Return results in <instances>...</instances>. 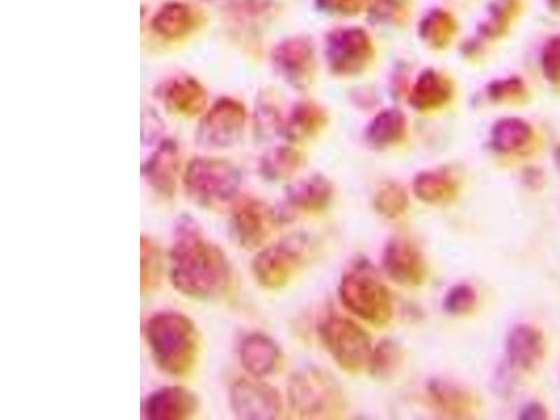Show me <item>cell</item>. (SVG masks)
Instances as JSON below:
<instances>
[{
    "mask_svg": "<svg viewBox=\"0 0 560 420\" xmlns=\"http://www.w3.org/2000/svg\"><path fill=\"white\" fill-rule=\"evenodd\" d=\"M170 279L179 293L194 300L217 299L232 282L226 254L188 214H183L175 223Z\"/></svg>",
    "mask_w": 560,
    "mask_h": 420,
    "instance_id": "6da1fadb",
    "label": "cell"
},
{
    "mask_svg": "<svg viewBox=\"0 0 560 420\" xmlns=\"http://www.w3.org/2000/svg\"><path fill=\"white\" fill-rule=\"evenodd\" d=\"M144 335L154 362L162 372L184 377L197 366L201 352V335L187 315L163 312L152 315Z\"/></svg>",
    "mask_w": 560,
    "mask_h": 420,
    "instance_id": "7a4b0ae2",
    "label": "cell"
},
{
    "mask_svg": "<svg viewBox=\"0 0 560 420\" xmlns=\"http://www.w3.org/2000/svg\"><path fill=\"white\" fill-rule=\"evenodd\" d=\"M339 299L349 313L376 327H384L393 319L392 293L368 259H359L345 272Z\"/></svg>",
    "mask_w": 560,
    "mask_h": 420,
    "instance_id": "3957f363",
    "label": "cell"
},
{
    "mask_svg": "<svg viewBox=\"0 0 560 420\" xmlns=\"http://www.w3.org/2000/svg\"><path fill=\"white\" fill-rule=\"evenodd\" d=\"M242 183L240 168L223 159H194L183 174L185 194L202 208L233 202Z\"/></svg>",
    "mask_w": 560,
    "mask_h": 420,
    "instance_id": "277c9868",
    "label": "cell"
},
{
    "mask_svg": "<svg viewBox=\"0 0 560 420\" xmlns=\"http://www.w3.org/2000/svg\"><path fill=\"white\" fill-rule=\"evenodd\" d=\"M288 397L292 411L303 419L337 418L345 409L341 385L322 369H304L294 374Z\"/></svg>",
    "mask_w": 560,
    "mask_h": 420,
    "instance_id": "5b68a950",
    "label": "cell"
},
{
    "mask_svg": "<svg viewBox=\"0 0 560 420\" xmlns=\"http://www.w3.org/2000/svg\"><path fill=\"white\" fill-rule=\"evenodd\" d=\"M319 339L335 363L347 373L368 368L372 357V338L358 323L342 315H329L318 327Z\"/></svg>",
    "mask_w": 560,
    "mask_h": 420,
    "instance_id": "8992f818",
    "label": "cell"
},
{
    "mask_svg": "<svg viewBox=\"0 0 560 420\" xmlns=\"http://www.w3.org/2000/svg\"><path fill=\"white\" fill-rule=\"evenodd\" d=\"M310 252L312 244L306 234H290L258 253L253 262L254 277L265 289H283L306 262Z\"/></svg>",
    "mask_w": 560,
    "mask_h": 420,
    "instance_id": "52a82bcc",
    "label": "cell"
},
{
    "mask_svg": "<svg viewBox=\"0 0 560 420\" xmlns=\"http://www.w3.org/2000/svg\"><path fill=\"white\" fill-rule=\"evenodd\" d=\"M325 58L329 70L337 77H358L373 62L372 38L366 30L359 27L335 30L327 35Z\"/></svg>",
    "mask_w": 560,
    "mask_h": 420,
    "instance_id": "ba28073f",
    "label": "cell"
},
{
    "mask_svg": "<svg viewBox=\"0 0 560 420\" xmlns=\"http://www.w3.org/2000/svg\"><path fill=\"white\" fill-rule=\"evenodd\" d=\"M247 113L237 100L220 98L209 109L197 129V143L203 149L233 148L243 138Z\"/></svg>",
    "mask_w": 560,
    "mask_h": 420,
    "instance_id": "9c48e42d",
    "label": "cell"
},
{
    "mask_svg": "<svg viewBox=\"0 0 560 420\" xmlns=\"http://www.w3.org/2000/svg\"><path fill=\"white\" fill-rule=\"evenodd\" d=\"M282 222V217L268 203L255 198L240 199L230 218V234L240 248L257 249Z\"/></svg>",
    "mask_w": 560,
    "mask_h": 420,
    "instance_id": "30bf717a",
    "label": "cell"
},
{
    "mask_svg": "<svg viewBox=\"0 0 560 420\" xmlns=\"http://www.w3.org/2000/svg\"><path fill=\"white\" fill-rule=\"evenodd\" d=\"M234 417L243 420H272L282 413V398L271 385L238 378L229 392Z\"/></svg>",
    "mask_w": 560,
    "mask_h": 420,
    "instance_id": "8fae6325",
    "label": "cell"
},
{
    "mask_svg": "<svg viewBox=\"0 0 560 420\" xmlns=\"http://www.w3.org/2000/svg\"><path fill=\"white\" fill-rule=\"evenodd\" d=\"M383 268L389 279L405 288H418L428 277L427 259L418 245L399 236L385 245Z\"/></svg>",
    "mask_w": 560,
    "mask_h": 420,
    "instance_id": "7c38bea8",
    "label": "cell"
},
{
    "mask_svg": "<svg viewBox=\"0 0 560 420\" xmlns=\"http://www.w3.org/2000/svg\"><path fill=\"white\" fill-rule=\"evenodd\" d=\"M275 70L290 86L306 90L312 86L315 74V52L306 37L289 38L279 44L272 52Z\"/></svg>",
    "mask_w": 560,
    "mask_h": 420,
    "instance_id": "4fadbf2b",
    "label": "cell"
},
{
    "mask_svg": "<svg viewBox=\"0 0 560 420\" xmlns=\"http://www.w3.org/2000/svg\"><path fill=\"white\" fill-rule=\"evenodd\" d=\"M179 167L182 159L178 143L173 139H166L143 164L142 174L153 191L160 197L172 199L177 189Z\"/></svg>",
    "mask_w": 560,
    "mask_h": 420,
    "instance_id": "5bb4252c",
    "label": "cell"
},
{
    "mask_svg": "<svg viewBox=\"0 0 560 420\" xmlns=\"http://www.w3.org/2000/svg\"><path fill=\"white\" fill-rule=\"evenodd\" d=\"M199 409L197 395L173 385L158 389L144 399L142 415L148 420H184L195 417Z\"/></svg>",
    "mask_w": 560,
    "mask_h": 420,
    "instance_id": "9a60e30c",
    "label": "cell"
},
{
    "mask_svg": "<svg viewBox=\"0 0 560 420\" xmlns=\"http://www.w3.org/2000/svg\"><path fill=\"white\" fill-rule=\"evenodd\" d=\"M203 24L201 10L183 2H170L152 20V30L160 37L175 42L197 32Z\"/></svg>",
    "mask_w": 560,
    "mask_h": 420,
    "instance_id": "2e32d148",
    "label": "cell"
},
{
    "mask_svg": "<svg viewBox=\"0 0 560 420\" xmlns=\"http://www.w3.org/2000/svg\"><path fill=\"white\" fill-rule=\"evenodd\" d=\"M506 352L509 362L514 369L532 372L545 358L544 334L533 325H516L509 332Z\"/></svg>",
    "mask_w": 560,
    "mask_h": 420,
    "instance_id": "e0dca14e",
    "label": "cell"
},
{
    "mask_svg": "<svg viewBox=\"0 0 560 420\" xmlns=\"http://www.w3.org/2000/svg\"><path fill=\"white\" fill-rule=\"evenodd\" d=\"M162 96L168 112L179 117H197L208 105L207 90L191 77L168 80Z\"/></svg>",
    "mask_w": 560,
    "mask_h": 420,
    "instance_id": "ac0fdd59",
    "label": "cell"
},
{
    "mask_svg": "<svg viewBox=\"0 0 560 420\" xmlns=\"http://www.w3.org/2000/svg\"><path fill=\"white\" fill-rule=\"evenodd\" d=\"M454 93L452 80L438 70L427 69L415 83L409 94V104L419 113L436 112L452 103Z\"/></svg>",
    "mask_w": 560,
    "mask_h": 420,
    "instance_id": "d6986e66",
    "label": "cell"
},
{
    "mask_svg": "<svg viewBox=\"0 0 560 420\" xmlns=\"http://www.w3.org/2000/svg\"><path fill=\"white\" fill-rule=\"evenodd\" d=\"M240 362L247 373L255 378H262L272 374L280 362L278 343L264 334H249L240 343Z\"/></svg>",
    "mask_w": 560,
    "mask_h": 420,
    "instance_id": "ffe728a7",
    "label": "cell"
},
{
    "mask_svg": "<svg viewBox=\"0 0 560 420\" xmlns=\"http://www.w3.org/2000/svg\"><path fill=\"white\" fill-rule=\"evenodd\" d=\"M334 198V185L322 174L300 179L288 185V207L303 212H322L331 205Z\"/></svg>",
    "mask_w": 560,
    "mask_h": 420,
    "instance_id": "44dd1931",
    "label": "cell"
},
{
    "mask_svg": "<svg viewBox=\"0 0 560 420\" xmlns=\"http://www.w3.org/2000/svg\"><path fill=\"white\" fill-rule=\"evenodd\" d=\"M328 124L327 112L322 105L303 102L294 105L287 122L283 125L282 137L290 143H304L317 137Z\"/></svg>",
    "mask_w": 560,
    "mask_h": 420,
    "instance_id": "7402d4cb",
    "label": "cell"
},
{
    "mask_svg": "<svg viewBox=\"0 0 560 420\" xmlns=\"http://www.w3.org/2000/svg\"><path fill=\"white\" fill-rule=\"evenodd\" d=\"M428 394L438 411L446 413L450 418L462 419L472 412V394L463 385L442 378L430 380Z\"/></svg>",
    "mask_w": 560,
    "mask_h": 420,
    "instance_id": "603a6c76",
    "label": "cell"
},
{
    "mask_svg": "<svg viewBox=\"0 0 560 420\" xmlns=\"http://www.w3.org/2000/svg\"><path fill=\"white\" fill-rule=\"evenodd\" d=\"M413 192L424 203H448L457 198L459 183L447 170H429L415 177Z\"/></svg>",
    "mask_w": 560,
    "mask_h": 420,
    "instance_id": "cb8c5ba5",
    "label": "cell"
},
{
    "mask_svg": "<svg viewBox=\"0 0 560 420\" xmlns=\"http://www.w3.org/2000/svg\"><path fill=\"white\" fill-rule=\"evenodd\" d=\"M534 138L532 125L520 118H504L493 125L490 144L499 153L517 154L532 147Z\"/></svg>",
    "mask_w": 560,
    "mask_h": 420,
    "instance_id": "d4e9b609",
    "label": "cell"
},
{
    "mask_svg": "<svg viewBox=\"0 0 560 420\" xmlns=\"http://www.w3.org/2000/svg\"><path fill=\"white\" fill-rule=\"evenodd\" d=\"M407 117L399 109L388 108L374 117L366 129L370 147L387 149L395 147L407 138Z\"/></svg>",
    "mask_w": 560,
    "mask_h": 420,
    "instance_id": "484cf974",
    "label": "cell"
},
{
    "mask_svg": "<svg viewBox=\"0 0 560 420\" xmlns=\"http://www.w3.org/2000/svg\"><path fill=\"white\" fill-rule=\"evenodd\" d=\"M304 154L292 147L269 150L259 163V174L267 182L279 183L292 178L304 166Z\"/></svg>",
    "mask_w": 560,
    "mask_h": 420,
    "instance_id": "4316f807",
    "label": "cell"
},
{
    "mask_svg": "<svg viewBox=\"0 0 560 420\" xmlns=\"http://www.w3.org/2000/svg\"><path fill=\"white\" fill-rule=\"evenodd\" d=\"M457 32L458 24L453 14L443 9L432 10L419 24L420 38L433 49L447 48Z\"/></svg>",
    "mask_w": 560,
    "mask_h": 420,
    "instance_id": "83f0119b",
    "label": "cell"
},
{
    "mask_svg": "<svg viewBox=\"0 0 560 420\" xmlns=\"http://www.w3.org/2000/svg\"><path fill=\"white\" fill-rule=\"evenodd\" d=\"M404 349L392 339H385L373 349L368 368L370 376L378 382H388L401 370L404 364Z\"/></svg>",
    "mask_w": 560,
    "mask_h": 420,
    "instance_id": "f1b7e54d",
    "label": "cell"
},
{
    "mask_svg": "<svg viewBox=\"0 0 560 420\" xmlns=\"http://www.w3.org/2000/svg\"><path fill=\"white\" fill-rule=\"evenodd\" d=\"M518 10L520 0H493L488 9V18L479 24V37L482 39L503 37L517 18Z\"/></svg>",
    "mask_w": 560,
    "mask_h": 420,
    "instance_id": "f546056e",
    "label": "cell"
},
{
    "mask_svg": "<svg viewBox=\"0 0 560 420\" xmlns=\"http://www.w3.org/2000/svg\"><path fill=\"white\" fill-rule=\"evenodd\" d=\"M411 14V0H372L369 4V22L374 26H399Z\"/></svg>",
    "mask_w": 560,
    "mask_h": 420,
    "instance_id": "4dcf8cb0",
    "label": "cell"
},
{
    "mask_svg": "<svg viewBox=\"0 0 560 420\" xmlns=\"http://www.w3.org/2000/svg\"><path fill=\"white\" fill-rule=\"evenodd\" d=\"M409 198L401 184L387 182L378 188L374 197V208L382 217L397 219L407 212Z\"/></svg>",
    "mask_w": 560,
    "mask_h": 420,
    "instance_id": "1f68e13d",
    "label": "cell"
},
{
    "mask_svg": "<svg viewBox=\"0 0 560 420\" xmlns=\"http://www.w3.org/2000/svg\"><path fill=\"white\" fill-rule=\"evenodd\" d=\"M478 304V294L471 284L458 283L448 290L446 298H444L443 308L450 315H467L472 313Z\"/></svg>",
    "mask_w": 560,
    "mask_h": 420,
    "instance_id": "d6a6232c",
    "label": "cell"
},
{
    "mask_svg": "<svg viewBox=\"0 0 560 420\" xmlns=\"http://www.w3.org/2000/svg\"><path fill=\"white\" fill-rule=\"evenodd\" d=\"M140 253H142V290L144 293H150L156 289L160 280V269H162L159 248L152 242V238L143 236Z\"/></svg>",
    "mask_w": 560,
    "mask_h": 420,
    "instance_id": "836d02e7",
    "label": "cell"
},
{
    "mask_svg": "<svg viewBox=\"0 0 560 420\" xmlns=\"http://www.w3.org/2000/svg\"><path fill=\"white\" fill-rule=\"evenodd\" d=\"M283 119L271 103H259L255 113V129L259 138L271 140L283 132Z\"/></svg>",
    "mask_w": 560,
    "mask_h": 420,
    "instance_id": "e575fe53",
    "label": "cell"
},
{
    "mask_svg": "<svg viewBox=\"0 0 560 420\" xmlns=\"http://www.w3.org/2000/svg\"><path fill=\"white\" fill-rule=\"evenodd\" d=\"M527 94V88L520 78L494 80L488 86V97L493 103H513L523 100Z\"/></svg>",
    "mask_w": 560,
    "mask_h": 420,
    "instance_id": "d590c367",
    "label": "cell"
},
{
    "mask_svg": "<svg viewBox=\"0 0 560 420\" xmlns=\"http://www.w3.org/2000/svg\"><path fill=\"white\" fill-rule=\"evenodd\" d=\"M369 0H315L317 8L334 16H354L362 12Z\"/></svg>",
    "mask_w": 560,
    "mask_h": 420,
    "instance_id": "8d00e7d4",
    "label": "cell"
},
{
    "mask_svg": "<svg viewBox=\"0 0 560 420\" xmlns=\"http://www.w3.org/2000/svg\"><path fill=\"white\" fill-rule=\"evenodd\" d=\"M542 69L545 77L560 83V37L553 38L544 49Z\"/></svg>",
    "mask_w": 560,
    "mask_h": 420,
    "instance_id": "74e56055",
    "label": "cell"
},
{
    "mask_svg": "<svg viewBox=\"0 0 560 420\" xmlns=\"http://www.w3.org/2000/svg\"><path fill=\"white\" fill-rule=\"evenodd\" d=\"M518 418L523 420L547 419L548 412L547 409L544 408V405L532 402L525 405V407L522 409V412H520Z\"/></svg>",
    "mask_w": 560,
    "mask_h": 420,
    "instance_id": "f35d334b",
    "label": "cell"
},
{
    "mask_svg": "<svg viewBox=\"0 0 560 420\" xmlns=\"http://www.w3.org/2000/svg\"><path fill=\"white\" fill-rule=\"evenodd\" d=\"M549 4H551V8L555 10V12L560 13V0H548Z\"/></svg>",
    "mask_w": 560,
    "mask_h": 420,
    "instance_id": "ab89813d",
    "label": "cell"
},
{
    "mask_svg": "<svg viewBox=\"0 0 560 420\" xmlns=\"http://www.w3.org/2000/svg\"><path fill=\"white\" fill-rule=\"evenodd\" d=\"M555 163H557V166L560 172V147L557 149V152H555Z\"/></svg>",
    "mask_w": 560,
    "mask_h": 420,
    "instance_id": "60d3db41",
    "label": "cell"
}]
</instances>
